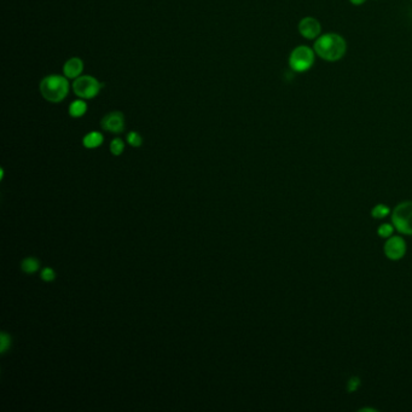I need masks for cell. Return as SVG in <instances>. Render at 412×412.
Listing matches in <instances>:
<instances>
[{"label":"cell","instance_id":"30bf717a","mask_svg":"<svg viewBox=\"0 0 412 412\" xmlns=\"http://www.w3.org/2000/svg\"><path fill=\"white\" fill-rule=\"evenodd\" d=\"M103 141H104V138H103L102 133L93 131L87 133L85 137H84L83 144L87 149H96L103 144Z\"/></svg>","mask_w":412,"mask_h":412},{"label":"cell","instance_id":"5b68a950","mask_svg":"<svg viewBox=\"0 0 412 412\" xmlns=\"http://www.w3.org/2000/svg\"><path fill=\"white\" fill-rule=\"evenodd\" d=\"M393 223L399 231L412 233V202L399 204L393 212Z\"/></svg>","mask_w":412,"mask_h":412},{"label":"cell","instance_id":"8992f818","mask_svg":"<svg viewBox=\"0 0 412 412\" xmlns=\"http://www.w3.org/2000/svg\"><path fill=\"white\" fill-rule=\"evenodd\" d=\"M298 33L301 37L307 39V40H313L320 37V32H322V25H320L319 21L314 17H304L298 22L297 25Z\"/></svg>","mask_w":412,"mask_h":412},{"label":"cell","instance_id":"d6986e66","mask_svg":"<svg viewBox=\"0 0 412 412\" xmlns=\"http://www.w3.org/2000/svg\"><path fill=\"white\" fill-rule=\"evenodd\" d=\"M358 384H359L358 379H356L355 377L352 378L351 381H349V383H348V386H349V391H355L356 386H358Z\"/></svg>","mask_w":412,"mask_h":412},{"label":"cell","instance_id":"7a4b0ae2","mask_svg":"<svg viewBox=\"0 0 412 412\" xmlns=\"http://www.w3.org/2000/svg\"><path fill=\"white\" fill-rule=\"evenodd\" d=\"M40 92L43 97L51 103H60L69 93V83L67 76L48 75L40 83Z\"/></svg>","mask_w":412,"mask_h":412},{"label":"cell","instance_id":"9a60e30c","mask_svg":"<svg viewBox=\"0 0 412 412\" xmlns=\"http://www.w3.org/2000/svg\"><path fill=\"white\" fill-rule=\"evenodd\" d=\"M127 143L133 148H139L143 144V138L138 132H129L127 134Z\"/></svg>","mask_w":412,"mask_h":412},{"label":"cell","instance_id":"ffe728a7","mask_svg":"<svg viewBox=\"0 0 412 412\" xmlns=\"http://www.w3.org/2000/svg\"><path fill=\"white\" fill-rule=\"evenodd\" d=\"M365 2H366V0H349V3H351V4H353V5H355V6L365 4Z\"/></svg>","mask_w":412,"mask_h":412},{"label":"cell","instance_id":"e0dca14e","mask_svg":"<svg viewBox=\"0 0 412 412\" xmlns=\"http://www.w3.org/2000/svg\"><path fill=\"white\" fill-rule=\"evenodd\" d=\"M388 213L389 209L386 206H383V204H379V206L375 207V208L372 209V215H374L375 218H383V216L387 215Z\"/></svg>","mask_w":412,"mask_h":412},{"label":"cell","instance_id":"4fadbf2b","mask_svg":"<svg viewBox=\"0 0 412 412\" xmlns=\"http://www.w3.org/2000/svg\"><path fill=\"white\" fill-rule=\"evenodd\" d=\"M11 343H12L11 336H10L8 333L3 332L0 334V353H2V354H5V353L9 351L10 347H11Z\"/></svg>","mask_w":412,"mask_h":412},{"label":"cell","instance_id":"9c48e42d","mask_svg":"<svg viewBox=\"0 0 412 412\" xmlns=\"http://www.w3.org/2000/svg\"><path fill=\"white\" fill-rule=\"evenodd\" d=\"M84 70V63L79 57H73L64 63L63 73L68 79H76Z\"/></svg>","mask_w":412,"mask_h":412},{"label":"cell","instance_id":"277c9868","mask_svg":"<svg viewBox=\"0 0 412 412\" xmlns=\"http://www.w3.org/2000/svg\"><path fill=\"white\" fill-rule=\"evenodd\" d=\"M102 89V84L96 77L91 75H84L76 77L73 84L74 93L83 99H92L98 96Z\"/></svg>","mask_w":412,"mask_h":412},{"label":"cell","instance_id":"5bb4252c","mask_svg":"<svg viewBox=\"0 0 412 412\" xmlns=\"http://www.w3.org/2000/svg\"><path fill=\"white\" fill-rule=\"evenodd\" d=\"M123 150H125V143L122 142V139H113L112 143H110V151H112V154L115 155V156H119V155L122 154Z\"/></svg>","mask_w":412,"mask_h":412},{"label":"cell","instance_id":"8fae6325","mask_svg":"<svg viewBox=\"0 0 412 412\" xmlns=\"http://www.w3.org/2000/svg\"><path fill=\"white\" fill-rule=\"evenodd\" d=\"M39 268H40V261L34 256L25 258L21 262V270L27 274L35 273V272L39 271Z\"/></svg>","mask_w":412,"mask_h":412},{"label":"cell","instance_id":"ba28073f","mask_svg":"<svg viewBox=\"0 0 412 412\" xmlns=\"http://www.w3.org/2000/svg\"><path fill=\"white\" fill-rule=\"evenodd\" d=\"M405 253V242L399 237H393V238L388 239V242L386 243V254L389 259H393V260H397V259L403 258Z\"/></svg>","mask_w":412,"mask_h":412},{"label":"cell","instance_id":"7c38bea8","mask_svg":"<svg viewBox=\"0 0 412 412\" xmlns=\"http://www.w3.org/2000/svg\"><path fill=\"white\" fill-rule=\"evenodd\" d=\"M87 104L84 99H76L69 106V114L73 118H81L86 114Z\"/></svg>","mask_w":412,"mask_h":412},{"label":"cell","instance_id":"3957f363","mask_svg":"<svg viewBox=\"0 0 412 412\" xmlns=\"http://www.w3.org/2000/svg\"><path fill=\"white\" fill-rule=\"evenodd\" d=\"M316 52L313 48L300 45L291 51L289 56V67L296 73H305L310 70L314 64Z\"/></svg>","mask_w":412,"mask_h":412},{"label":"cell","instance_id":"2e32d148","mask_svg":"<svg viewBox=\"0 0 412 412\" xmlns=\"http://www.w3.org/2000/svg\"><path fill=\"white\" fill-rule=\"evenodd\" d=\"M56 277H57L56 271L51 267H45L40 272V278L44 282H53L56 280Z\"/></svg>","mask_w":412,"mask_h":412},{"label":"cell","instance_id":"ac0fdd59","mask_svg":"<svg viewBox=\"0 0 412 412\" xmlns=\"http://www.w3.org/2000/svg\"><path fill=\"white\" fill-rule=\"evenodd\" d=\"M392 232H393V228H392V226L389 225V224H383L382 226H379V230H378L379 236L389 237V236H391Z\"/></svg>","mask_w":412,"mask_h":412},{"label":"cell","instance_id":"6da1fadb","mask_svg":"<svg viewBox=\"0 0 412 412\" xmlns=\"http://www.w3.org/2000/svg\"><path fill=\"white\" fill-rule=\"evenodd\" d=\"M316 54L326 62H337L342 60L347 52L345 38L336 33H326L316 39L313 45Z\"/></svg>","mask_w":412,"mask_h":412},{"label":"cell","instance_id":"52a82bcc","mask_svg":"<svg viewBox=\"0 0 412 412\" xmlns=\"http://www.w3.org/2000/svg\"><path fill=\"white\" fill-rule=\"evenodd\" d=\"M100 125L110 133H121L125 129V116L120 112H112L102 119Z\"/></svg>","mask_w":412,"mask_h":412}]
</instances>
